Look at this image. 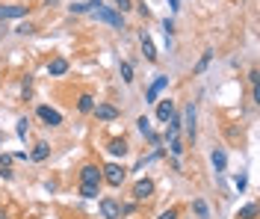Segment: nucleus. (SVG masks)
<instances>
[{"instance_id": "f257e3e1", "label": "nucleus", "mask_w": 260, "mask_h": 219, "mask_svg": "<svg viewBox=\"0 0 260 219\" xmlns=\"http://www.w3.org/2000/svg\"><path fill=\"white\" fill-rule=\"evenodd\" d=\"M92 18L104 21V24H110V27H115V30H124V15L115 12L113 6H98V9H92Z\"/></svg>"}, {"instance_id": "f03ea898", "label": "nucleus", "mask_w": 260, "mask_h": 219, "mask_svg": "<svg viewBox=\"0 0 260 219\" xmlns=\"http://www.w3.org/2000/svg\"><path fill=\"white\" fill-rule=\"evenodd\" d=\"M101 175H104V181L110 186H121L124 178H127V169L121 163H107V166H101Z\"/></svg>"}, {"instance_id": "7ed1b4c3", "label": "nucleus", "mask_w": 260, "mask_h": 219, "mask_svg": "<svg viewBox=\"0 0 260 219\" xmlns=\"http://www.w3.org/2000/svg\"><path fill=\"white\" fill-rule=\"evenodd\" d=\"M130 193H133V199H136V202H145V199L154 196V181H151V178H139V181L133 184Z\"/></svg>"}, {"instance_id": "20e7f679", "label": "nucleus", "mask_w": 260, "mask_h": 219, "mask_svg": "<svg viewBox=\"0 0 260 219\" xmlns=\"http://www.w3.org/2000/svg\"><path fill=\"white\" fill-rule=\"evenodd\" d=\"M101 181H104L101 166H95V163H86V166H80V184H95V186H101Z\"/></svg>"}, {"instance_id": "39448f33", "label": "nucleus", "mask_w": 260, "mask_h": 219, "mask_svg": "<svg viewBox=\"0 0 260 219\" xmlns=\"http://www.w3.org/2000/svg\"><path fill=\"white\" fill-rule=\"evenodd\" d=\"M98 207H101V216H104V219H121V204L115 202V199H110V196H107V199H101Z\"/></svg>"}, {"instance_id": "423d86ee", "label": "nucleus", "mask_w": 260, "mask_h": 219, "mask_svg": "<svg viewBox=\"0 0 260 219\" xmlns=\"http://www.w3.org/2000/svg\"><path fill=\"white\" fill-rule=\"evenodd\" d=\"M36 113H39V118H42V121H45L48 128H59V124H62V116H59L56 110H50V107H45V104H42V107H39Z\"/></svg>"}, {"instance_id": "0eeeda50", "label": "nucleus", "mask_w": 260, "mask_h": 219, "mask_svg": "<svg viewBox=\"0 0 260 219\" xmlns=\"http://www.w3.org/2000/svg\"><path fill=\"white\" fill-rule=\"evenodd\" d=\"M92 113H95L101 121H115V118L121 116V113L115 110L113 104H95V110H92Z\"/></svg>"}, {"instance_id": "6e6552de", "label": "nucleus", "mask_w": 260, "mask_h": 219, "mask_svg": "<svg viewBox=\"0 0 260 219\" xmlns=\"http://www.w3.org/2000/svg\"><path fill=\"white\" fill-rule=\"evenodd\" d=\"M30 6H0V24L3 21H12V18H24Z\"/></svg>"}, {"instance_id": "1a4fd4ad", "label": "nucleus", "mask_w": 260, "mask_h": 219, "mask_svg": "<svg viewBox=\"0 0 260 219\" xmlns=\"http://www.w3.org/2000/svg\"><path fill=\"white\" fill-rule=\"evenodd\" d=\"M107 151L113 154V157H124V154L130 151V148H127V139H124V136H115V139H110V142H107Z\"/></svg>"}, {"instance_id": "9d476101", "label": "nucleus", "mask_w": 260, "mask_h": 219, "mask_svg": "<svg viewBox=\"0 0 260 219\" xmlns=\"http://www.w3.org/2000/svg\"><path fill=\"white\" fill-rule=\"evenodd\" d=\"M139 42H142V53H145L148 62H157V48H154V42H151V36H148L145 30L139 33Z\"/></svg>"}, {"instance_id": "9b49d317", "label": "nucleus", "mask_w": 260, "mask_h": 219, "mask_svg": "<svg viewBox=\"0 0 260 219\" xmlns=\"http://www.w3.org/2000/svg\"><path fill=\"white\" fill-rule=\"evenodd\" d=\"M65 71H68V59H65V56H56V59H50L48 62V74L50 77H62Z\"/></svg>"}, {"instance_id": "f8f14e48", "label": "nucleus", "mask_w": 260, "mask_h": 219, "mask_svg": "<svg viewBox=\"0 0 260 219\" xmlns=\"http://www.w3.org/2000/svg\"><path fill=\"white\" fill-rule=\"evenodd\" d=\"M172 116H175V101H169V98L157 101V118H160V121H169Z\"/></svg>"}, {"instance_id": "ddd939ff", "label": "nucleus", "mask_w": 260, "mask_h": 219, "mask_svg": "<svg viewBox=\"0 0 260 219\" xmlns=\"http://www.w3.org/2000/svg\"><path fill=\"white\" fill-rule=\"evenodd\" d=\"M50 157V145L48 142H36V148L30 151V160H36V163H45Z\"/></svg>"}, {"instance_id": "4468645a", "label": "nucleus", "mask_w": 260, "mask_h": 219, "mask_svg": "<svg viewBox=\"0 0 260 219\" xmlns=\"http://www.w3.org/2000/svg\"><path fill=\"white\" fill-rule=\"evenodd\" d=\"M166 86H169V77H162V74H160V77H157V80L151 83V89L145 92V98H148V101H157V95H160Z\"/></svg>"}, {"instance_id": "2eb2a0df", "label": "nucleus", "mask_w": 260, "mask_h": 219, "mask_svg": "<svg viewBox=\"0 0 260 219\" xmlns=\"http://www.w3.org/2000/svg\"><path fill=\"white\" fill-rule=\"evenodd\" d=\"M180 124H183V128H186V134L195 139V104L186 107V113H183V121H180Z\"/></svg>"}, {"instance_id": "dca6fc26", "label": "nucleus", "mask_w": 260, "mask_h": 219, "mask_svg": "<svg viewBox=\"0 0 260 219\" xmlns=\"http://www.w3.org/2000/svg\"><path fill=\"white\" fill-rule=\"evenodd\" d=\"M210 160H213V169H216V172H225V166H228V154H225V148H216V151L210 154Z\"/></svg>"}, {"instance_id": "f3484780", "label": "nucleus", "mask_w": 260, "mask_h": 219, "mask_svg": "<svg viewBox=\"0 0 260 219\" xmlns=\"http://www.w3.org/2000/svg\"><path fill=\"white\" fill-rule=\"evenodd\" d=\"M77 110H80V113H92V110H95V98H92L89 92H83L80 98H77Z\"/></svg>"}, {"instance_id": "a211bd4d", "label": "nucleus", "mask_w": 260, "mask_h": 219, "mask_svg": "<svg viewBox=\"0 0 260 219\" xmlns=\"http://www.w3.org/2000/svg\"><path fill=\"white\" fill-rule=\"evenodd\" d=\"M192 210L198 213V219H210V207H207V202H204V199H195Z\"/></svg>"}, {"instance_id": "6ab92c4d", "label": "nucleus", "mask_w": 260, "mask_h": 219, "mask_svg": "<svg viewBox=\"0 0 260 219\" xmlns=\"http://www.w3.org/2000/svg\"><path fill=\"white\" fill-rule=\"evenodd\" d=\"M136 128H139V134L145 136V139H151V136H154V131H151V121H148V116H139V118H136Z\"/></svg>"}, {"instance_id": "aec40b11", "label": "nucleus", "mask_w": 260, "mask_h": 219, "mask_svg": "<svg viewBox=\"0 0 260 219\" xmlns=\"http://www.w3.org/2000/svg\"><path fill=\"white\" fill-rule=\"evenodd\" d=\"M80 196H83V199H98V196H101V186H95V184H80Z\"/></svg>"}, {"instance_id": "412c9836", "label": "nucleus", "mask_w": 260, "mask_h": 219, "mask_svg": "<svg viewBox=\"0 0 260 219\" xmlns=\"http://www.w3.org/2000/svg\"><path fill=\"white\" fill-rule=\"evenodd\" d=\"M237 219H257V204H245V207H240Z\"/></svg>"}, {"instance_id": "4be33fe9", "label": "nucleus", "mask_w": 260, "mask_h": 219, "mask_svg": "<svg viewBox=\"0 0 260 219\" xmlns=\"http://www.w3.org/2000/svg\"><path fill=\"white\" fill-rule=\"evenodd\" d=\"M15 134H18V139H27V134H30V118H27V116H24V118H18Z\"/></svg>"}, {"instance_id": "5701e85b", "label": "nucleus", "mask_w": 260, "mask_h": 219, "mask_svg": "<svg viewBox=\"0 0 260 219\" xmlns=\"http://www.w3.org/2000/svg\"><path fill=\"white\" fill-rule=\"evenodd\" d=\"M210 59H213V51H204V53H201V59H198V66H195V74H201L204 68L210 66Z\"/></svg>"}, {"instance_id": "b1692460", "label": "nucleus", "mask_w": 260, "mask_h": 219, "mask_svg": "<svg viewBox=\"0 0 260 219\" xmlns=\"http://www.w3.org/2000/svg\"><path fill=\"white\" fill-rule=\"evenodd\" d=\"M118 71H121V80H124V83H133V66H130V62H121Z\"/></svg>"}, {"instance_id": "393cba45", "label": "nucleus", "mask_w": 260, "mask_h": 219, "mask_svg": "<svg viewBox=\"0 0 260 219\" xmlns=\"http://www.w3.org/2000/svg\"><path fill=\"white\" fill-rule=\"evenodd\" d=\"M68 12H71V15H86V12H92V9H89V3H71Z\"/></svg>"}, {"instance_id": "a878e982", "label": "nucleus", "mask_w": 260, "mask_h": 219, "mask_svg": "<svg viewBox=\"0 0 260 219\" xmlns=\"http://www.w3.org/2000/svg\"><path fill=\"white\" fill-rule=\"evenodd\" d=\"M115 6V12H121V15H124V12H130V9H133V0H113Z\"/></svg>"}, {"instance_id": "bb28decb", "label": "nucleus", "mask_w": 260, "mask_h": 219, "mask_svg": "<svg viewBox=\"0 0 260 219\" xmlns=\"http://www.w3.org/2000/svg\"><path fill=\"white\" fill-rule=\"evenodd\" d=\"M15 33L18 36H30V33H36V27H32L30 21H24V24H18L15 27Z\"/></svg>"}, {"instance_id": "cd10ccee", "label": "nucleus", "mask_w": 260, "mask_h": 219, "mask_svg": "<svg viewBox=\"0 0 260 219\" xmlns=\"http://www.w3.org/2000/svg\"><path fill=\"white\" fill-rule=\"evenodd\" d=\"M169 151H172V157H180V154H183V142H180V139H172V142H169Z\"/></svg>"}, {"instance_id": "c85d7f7f", "label": "nucleus", "mask_w": 260, "mask_h": 219, "mask_svg": "<svg viewBox=\"0 0 260 219\" xmlns=\"http://www.w3.org/2000/svg\"><path fill=\"white\" fill-rule=\"evenodd\" d=\"M178 216H180V210H178V207H169V210H162V213H160L157 219H178Z\"/></svg>"}, {"instance_id": "c756f323", "label": "nucleus", "mask_w": 260, "mask_h": 219, "mask_svg": "<svg viewBox=\"0 0 260 219\" xmlns=\"http://www.w3.org/2000/svg\"><path fill=\"white\" fill-rule=\"evenodd\" d=\"M162 30H166V39H172V33H175V24H172V18H166V21H162Z\"/></svg>"}, {"instance_id": "7c9ffc66", "label": "nucleus", "mask_w": 260, "mask_h": 219, "mask_svg": "<svg viewBox=\"0 0 260 219\" xmlns=\"http://www.w3.org/2000/svg\"><path fill=\"white\" fill-rule=\"evenodd\" d=\"M0 178H3V181H12V178H15V172H12L9 166H0Z\"/></svg>"}, {"instance_id": "2f4dec72", "label": "nucleus", "mask_w": 260, "mask_h": 219, "mask_svg": "<svg viewBox=\"0 0 260 219\" xmlns=\"http://www.w3.org/2000/svg\"><path fill=\"white\" fill-rule=\"evenodd\" d=\"M234 184H237V190L243 193V190H245V184H248V178H245V175H237V178H234Z\"/></svg>"}, {"instance_id": "473e14b6", "label": "nucleus", "mask_w": 260, "mask_h": 219, "mask_svg": "<svg viewBox=\"0 0 260 219\" xmlns=\"http://www.w3.org/2000/svg\"><path fill=\"white\" fill-rule=\"evenodd\" d=\"M248 83H251V86L260 83V74H257V71H251V74H248Z\"/></svg>"}, {"instance_id": "72a5a7b5", "label": "nucleus", "mask_w": 260, "mask_h": 219, "mask_svg": "<svg viewBox=\"0 0 260 219\" xmlns=\"http://www.w3.org/2000/svg\"><path fill=\"white\" fill-rule=\"evenodd\" d=\"M169 6H172V12H178V9H180V0H169Z\"/></svg>"}, {"instance_id": "f704fd0d", "label": "nucleus", "mask_w": 260, "mask_h": 219, "mask_svg": "<svg viewBox=\"0 0 260 219\" xmlns=\"http://www.w3.org/2000/svg\"><path fill=\"white\" fill-rule=\"evenodd\" d=\"M101 3H104V0H89V9H98Z\"/></svg>"}, {"instance_id": "c9c22d12", "label": "nucleus", "mask_w": 260, "mask_h": 219, "mask_svg": "<svg viewBox=\"0 0 260 219\" xmlns=\"http://www.w3.org/2000/svg\"><path fill=\"white\" fill-rule=\"evenodd\" d=\"M0 219H9V213H6V210H3V207H0Z\"/></svg>"}]
</instances>
